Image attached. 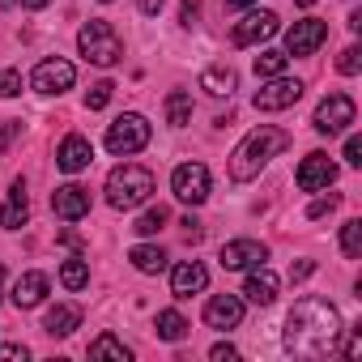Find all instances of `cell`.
I'll list each match as a JSON object with an SVG mask.
<instances>
[{"label": "cell", "instance_id": "obj_1", "mask_svg": "<svg viewBox=\"0 0 362 362\" xmlns=\"http://www.w3.org/2000/svg\"><path fill=\"white\" fill-rule=\"evenodd\" d=\"M341 332H345V328H341V311H337L328 298L307 294V298H298V303L290 307L281 345H286V354L315 362V358H328V354L337 349V337H341Z\"/></svg>", "mask_w": 362, "mask_h": 362}, {"label": "cell", "instance_id": "obj_2", "mask_svg": "<svg viewBox=\"0 0 362 362\" xmlns=\"http://www.w3.org/2000/svg\"><path fill=\"white\" fill-rule=\"evenodd\" d=\"M281 149H290V132L286 128H273V124H260L230 153V179H235V184H247V179H256Z\"/></svg>", "mask_w": 362, "mask_h": 362}, {"label": "cell", "instance_id": "obj_3", "mask_svg": "<svg viewBox=\"0 0 362 362\" xmlns=\"http://www.w3.org/2000/svg\"><path fill=\"white\" fill-rule=\"evenodd\" d=\"M149 192H153V175L136 162H124L107 175V205L111 209H136L149 201Z\"/></svg>", "mask_w": 362, "mask_h": 362}, {"label": "cell", "instance_id": "obj_4", "mask_svg": "<svg viewBox=\"0 0 362 362\" xmlns=\"http://www.w3.org/2000/svg\"><path fill=\"white\" fill-rule=\"evenodd\" d=\"M77 47H81V56H86L90 64H98V69H111V64L124 60V39L115 35L111 22H86L81 35H77Z\"/></svg>", "mask_w": 362, "mask_h": 362}, {"label": "cell", "instance_id": "obj_5", "mask_svg": "<svg viewBox=\"0 0 362 362\" xmlns=\"http://www.w3.org/2000/svg\"><path fill=\"white\" fill-rule=\"evenodd\" d=\"M149 145V124H145V115H136V111H128V115H119L111 128H107V149L111 153H141Z\"/></svg>", "mask_w": 362, "mask_h": 362}, {"label": "cell", "instance_id": "obj_6", "mask_svg": "<svg viewBox=\"0 0 362 362\" xmlns=\"http://www.w3.org/2000/svg\"><path fill=\"white\" fill-rule=\"evenodd\" d=\"M354 115H358V107H354V98L349 94H328V98H320V107H315V132H324V136H337V132H345L349 124H354Z\"/></svg>", "mask_w": 362, "mask_h": 362}, {"label": "cell", "instance_id": "obj_7", "mask_svg": "<svg viewBox=\"0 0 362 362\" xmlns=\"http://www.w3.org/2000/svg\"><path fill=\"white\" fill-rule=\"evenodd\" d=\"M170 188H175V197L184 201V205H205V197H209V166H205V162H184V166H175Z\"/></svg>", "mask_w": 362, "mask_h": 362}, {"label": "cell", "instance_id": "obj_8", "mask_svg": "<svg viewBox=\"0 0 362 362\" xmlns=\"http://www.w3.org/2000/svg\"><path fill=\"white\" fill-rule=\"evenodd\" d=\"M303 98V81H294V77H269L260 90H256V111H286V107H294Z\"/></svg>", "mask_w": 362, "mask_h": 362}, {"label": "cell", "instance_id": "obj_9", "mask_svg": "<svg viewBox=\"0 0 362 362\" xmlns=\"http://www.w3.org/2000/svg\"><path fill=\"white\" fill-rule=\"evenodd\" d=\"M273 35H277V13L260 9V13H247L243 22H235L230 43H235V47H256V43H264V39H273Z\"/></svg>", "mask_w": 362, "mask_h": 362}, {"label": "cell", "instance_id": "obj_10", "mask_svg": "<svg viewBox=\"0 0 362 362\" xmlns=\"http://www.w3.org/2000/svg\"><path fill=\"white\" fill-rule=\"evenodd\" d=\"M324 39H328V22L303 18V22H294L290 35H286V56H311V52H320Z\"/></svg>", "mask_w": 362, "mask_h": 362}, {"label": "cell", "instance_id": "obj_11", "mask_svg": "<svg viewBox=\"0 0 362 362\" xmlns=\"http://www.w3.org/2000/svg\"><path fill=\"white\" fill-rule=\"evenodd\" d=\"M73 81H77V69L69 64V60H43L39 69H35V77H30V86L39 90V94H64V90H73Z\"/></svg>", "mask_w": 362, "mask_h": 362}, {"label": "cell", "instance_id": "obj_12", "mask_svg": "<svg viewBox=\"0 0 362 362\" xmlns=\"http://www.w3.org/2000/svg\"><path fill=\"white\" fill-rule=\"evenodd\" d=\"M264 260H269V247L260 239H235V243L222 247V269L226 273H247V269H256Z\"/></svg>", "mask_w": 362, "mask_h": 362}, {"label": "cell", "instance_id": "obj_13", "mask_svg": "<svg viewBox=\"0 0 362 362\" xmlns=\"http://www.w3.org/2000/svg\"><path fill=\"white\" fill-rule=\"evenodd\" d=\"M294 179H298L303 192H320V188H328L332 179H337V162H332L328 153H307Z\"/></svg>", "mask_w": 362, "mask_h": 362}, {"label": "cell", "instance_id": "obj_14", "mask_svg": "<svg viewBox=\"0 0 362 362\" xmlns=\"http://www.w3.org/2000/svg\"><path fill=\"white\" fill-rule=\"evenodd\" d=\"M205 324L226 332V328H239L243 324V298L239 294H214L205 303Z\"/></svg>", "mask_w": 362, "mask_h": 362}, {"label": "cell", "instance_id": "obj_15", "mask_svg": "<svg viewBox=\"0 0 362 362\" xmlns=\"http://www.w3.org/2000/svg\"><path fill=\"white\" fill-rule=\"evenodd\" d=\"M52 209H56V218H64V222L86 218V214H90V188H81V184L56 188V192H52Z\"/></svg>", "mask_w": 362, "mask_h": 362}, {"label": "cell", "instance_id": "obj_16", "mask_svg": "<svg viewBox=\"0 0 362 362\" xmlns=\"http://www.w3.org/2000/svg\"><path fill=\"white\" fill-rule=\"evenodd\" d=\"M205 286H209V273H205L201 260L175 264V273H170V294H175V298H192V294H201Z\"/></svg>", "mask_w": 362, "mask_h": 362}, {"label": "cell", "instance_id": "obj_17", "mask_svg": "<svg viewBox=\"0 0 362 362\" xmlns=\"http://www.w3.org/2000/svg\"><path fill=\"white\" fill-rule=\"evenodd\" d=\"M90 162H94V145H90L86 136H77V132L64 136V145L56 149V166H60L64 175H77V170H86Z\"/></svg>", "mask_w": 362, "mask_h": 362}, {"label": "cell", "instance_id": "obj_18", "mask_svg": "<svg viewBox=\"0 0 362 362\" xmlns=\"http://www.w3.org/2000/svg\"><path fill=\"white\" fill-rule=\"evenodd\" d=\"M277 273L273 269H264V264H256L252 273H247V281H243V294H247V303H256V307H269L273 298H277Z\"/></svg>", "mask_w": 362, "mask_h": 362}, {"label": "cell", "instance_id": "obj_19", "mask_svg": "<svg viewBox=\"0 0 362 362\" xmlns=\"http://www.w3.org/2000/svg\"><path fill=\"white\" fill-rule=\"evenodd\" d=\"M26 222H30V201H26V184L18 179V184L9 188L5 209H0V226H5V230H18V226H26Z\"/></svg>", "mask_w": 362, "mask_h": 362}, {"label": "cell", "instance_id": "obj_20", "mask_svg": "<svg viewBox=\"0 0 362 362\" xmlns=\"http://www.w3.org/2000/svg\"><path fill=\"white\" fill-rule=\"evenodd\" d=\"M43 298H47V273H22L18 286H13V303H18L22 311H30V307H39Z\"/></svg>", "mask_w": 362, "mask_h": 362}, {"label": "cell", "instance_id": "obj_21", "mask_svg": "<svg viewBox=\"0 0 362 362\" xmlns=\"http://www.w3.org/2000/svg\"><path fill=\"white\" fill-rule=\"evenodd\" d=\"M235 86H239V77H235V69H230V64H209V69L201 73V90H209L214 98L235 94Z\"/></svg>", "mask_w": 362, "mask_h": 362}, {"label": "cell", "instance_id": "obj_22", "mask_svg": "<svg viewBox=\"0 0 362 362\" xmlns=\"http://www.w3.org/2000/svg\"><path fill=\"white\" fill-rule=\"evenodd\" d=\"M77 324H81V311H77V307H64V303H60V307H52V311H47V320H43V328H47L52 337H73V332H77Z\"/></svg>", "mask_w": 362, "mask_h": 362}, {"label": "cell", "instance_id": "obj_23", "mask_svg": "<svg viewBox=\"0 0 362 362\" xmlns=\"http://www.w3.org/2000/svg\"><path fill=\"white\" fill-rule=\"evenodd\" d=\"M166 124L170 128L192 124V94H184V90H170L166 94Z\"/></svg>", "mask_w": 362, "mask_h": 362}, {"label": "cell", "instance_id": "obj_24", "mask_svg": "<svg viewBox=\"0 0 362 362\" xmlns=\"http://www.w3.org/2000/svg\"><path fill=\"white\" fill-rule=\"evenodd\" d=\"M128 260H132V269H141V273H162V269H166V252H162V247H153V243L132 247V252H128Z\"/></svg>", "mask_w": 362, "mask_h": 362}, {"label": "cell", "instance_id": "obj_25", "mask_svg": "<svg viewBox=\"0 0 362 362\" xmlns=\"http://www.w3.org/2000/svg\"><path fill=\"white\" fill-rule=\"evenodd\" d=\"M153 328H158V337H162V341H184L192 324H188L184 315H179V311H158V320H153Z\"/></svg>", "mask_w": 362, "mask_h": 362}, {"label": "cell", "instance_id": "obj_26", "mask_svg": "<svg viewBox=\"0 0 362 362\" xmlns=\"http://www.w3.org/2000/svg\"><path fill=\"white\" fill-rule=\"evenodd\" d=\"M60 281H64V290H86V286H90V264H86L81 256L64 260V264H60Z\"/></svg>", "mask_w": 362, "mask_h": 362}, {"label": "cell", "instance_id": "obj_27", "mask_svg": "<svg viewBox=\"0 0 362 362\" xmlns=\"http://www.w3.org/2000/svg\"><path fill=\"white\" fill-rule=\"evenodd\" d=\"M90 358H115V362H128V358H132V349H128L124 341H115L111 332H103L98 341H90Z\"/></svg>", "mask_w": 362, "mask_h": 362}, {"label": "cell", "instance_id": "obj_28", "mask_svg": "<svg viewBox=\"0 0 362 362\" xmlns=\"http://www.w3.org/2000/svg\"><path fill=\"white\" fill-rule=\"evenodd\" d=\"M166 222H170V209H166V205H153V209H145V214L136 218L132 230H136V235H158Z\"/></svg>", "mask_w": 362, "mask_h": 362}, {"label": "cell", "instance_id": "obj_29", "mask_svg": "<svg viewBox=\"0 0 362 362\" xmlns=\"http://www.w3.org/2000/svg\"><path fill=\"white\" fill-rule=\"evenodd\" d=\"M286 64H290L286 52H260V56H256V77H281Z\"/></svg>", "mask_w": 362, "mask_h": 362}, {"label": "cell", "instance_id": "obj_30", "mask_svg": "<svg viewBox=\"0 0 362 362\" xmlns=\"http://www.w3.org/2000/svg\"><path fill=\"white\" fill-rule=\"evenodd\" d=\"M341 252H345L349 260H358V256H362V222H358V218L341 226Z\"/></svg>", "mask_w": 362, "mask_h": 362}, {"label": "cell", "instance_id": "obj_31", "mask_svg": "<svg viewBox=\"0 0 362 362\" xmlns=\"http://www.w3.org/2000/svg\"><path fill=\"white\" fill-rule=\"evenodd\" d=\"M362 69V52H358V43H349L341 56H337V73H345V77H354Z\"/></svg>", "mask_w": 362, "mask_h": 362}, {"label": "cell", "instance_id": "obj_32", "mask_svg": "<svg viewBox=\"0 0 362 362\" xmlns=\"http://www.w3.org/2000/svg\"><path fill=\"white\" fill-rule=\"evenodd\" d=\"M111 94H115V86H111V81H98V86H90L86 107H90V111H103V107L111 103Z\"/></svg>", "mask_w": 362, "mask_h": 362}, {"label": "cell", "instance_id": "obj_33", "mask_svg": "<svg viewBox=\"0 0 362 362\" xmlns=\"http://www.w3.org/2000/svg\"><path fill=\"white\" fill-rule=\"evenodd\" d=\"M18 94H22V73L0 69V98H18Z\"/></svg>", "mask_w": 362, "mask_h": 362}, {"label": "cell", "instance_id": "obj_34", "mask_svg": "<svg viewBox=\"0 0 362 362\" xmlns=\"http://www.w3.org/2000/svg\"><path fill=\"white\" fill-rule=\"evenodd\" d=\"M341 205V197H320V201H311V209H307V218H324V214H332Z\"/></svg>", "mask_w": 362, "mask_h": 362}, {"label": "cell", "instance_id": "obj_35", "mask_svg": "<svg viewBox=\"0 0 362 362\" xmlns=\"http://www.w3.org/2000/svg\"><path fill=\"white\" fill-rule=\"evenodd\" d=\"M345 162L362 166V136H345Z\"/></svg>", "mask_w": 362, "mask_h": 362}, {"label": "cell", "instance_id": "obj_36", "mask_svg": "<svg viewBox=\"0 0 362 362\" xmlns=\"http://www.w3.org/2000/svg\"><path fill=\"white\" fill-rule=\"evenodd\" d=\"M345 358H349V362L362 358V332H358V328H349V337H345Z\"/></svg>", "mask_w": 362, "mask_h": 362}, {"label": "cell", "instance_id": "obj_37", "mask_svg": "<svg viewBox=\"0 0 362 362\" xmlns=\"http://www.w3.org/2000/svg\"><path fill=\"white\" fill-rule=\"evenodd\" d=\"M209 358H214V362H235V358H239V349H235V345H214V349H209Z\"/></svg>", "mask_w": 362, "mask_h": 362}, {"label": "cell", "instance_id": "obj_38", "mask_svg": "<svg viewBox=\"0 0 362 362\" xmlns=\"http://www.w3.org/2000/svg\"><path fill=\"white\" fill-rule=\"evenodd\" d=\"M311 273H315V264H311V260H298V264L290 269V281H307Z\"/></svg>", "mask_w": 362, "mask_h": 362}, {"label": "cell", "instance_id": "obj_39", "mask_svg": "<svg viewBox=\"0 0 362 362\" xmlns=\"http://www.w3.org/2000/svg\"><path fill=\"white\" fill-rule=\"evenodd\" d=\"M201 18V0H184V26H192Z\"/></svg>", "mask_w": 362, "mask_h": 362}, {"label": "cell", "instance_id": "obj_40", "mask_svg": "<svg viewBox=\"0 0 362 362\" xmlns=\"http://www.w3.org/2000/svg\"><path fill=\"white\" fill-rule=\"evenodd\" d=\"M0 358H22V362H26L30 349H26V345H0Z\"/></svg>", "mask_w": 362, "mask_h": 362}, {"label": "cell", "instance_id": "obj_41", "mask_svg": "<svg viewBox=\"0 0 362 362\" xmlns=\"http://www.w3.org/2000/svg\"><path fill=\"white\" fill-rule=\"evenodd\" d=\"M136 5H141V13H149V18H153V13L166 5V0H136Z\"/></svg>", "mask_w": 362, "mask_h": 362}, {"label": "cell", "instance_id": "obj_42", "mask_svg": "<svg viewBox=\"0 0 362 362\" xmlns=\"http://www.w3.org/2000/svg\"><path fill=\"white\" fill-rule=\"evenodd\" d=\"M247 5H256V0H226V9H247Z\"/></svg>", "mask_w": 362, "mask_h": 362}, {"label": "cell", "instance_id": "obj_43", "mask_svg": "<svg viewBox=\"0 0 362 362\" xmlns=\"http://www.w3.org/2000/svg\"><path fill=\"white\" fill-rule=\"evenodd\" d=\"M22 5H26V9H47L52 0H22Z\"/></svg>", "mask_w": 362, "mask_h": 362}, {"label": "cell", "instance_id": "obj_44", "mask_svg": "<svg viewBox=\"0 0 362 362\" xmlns=\"http://www.w3.org/2000/svg\"><path fill=\"white\" fill-rule=\"evenodd\" d=\"M0 298H5V264H0Z\"/></svg>", "mask_w": 362, "mask_h": 362}, {"label": "cell", "instance_id": "obj_45", "mask_svg": "<svg viewBox=\"0 0 362 362\" xmlns=\"http://www.w3.org/2000/svg\"><path fill=\"white\" fill-rule=\"evenodd\" d=\"M294 5H303V9H311V5H315V0H294Z\"/></svg>", "mask_w": 362, "mask_h": 362}, {"label": "cell", "instance_id": "obj_46", "mask_svg": "<svg viewBox=\"0 0 362 362\" xmlns=\"http://www.w3.org/2000/svg\"><path fill=\"white\" fill-rule=\"evenodd\" d=\"M0 5H5V9H9V5H18V0H0Z\"/></svg>", "mask_w": 362, "mask_h": 362}]
</instances>
